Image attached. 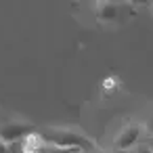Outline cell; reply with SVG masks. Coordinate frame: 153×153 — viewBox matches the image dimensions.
Listing matches in <instances>:
<instances>
[{
  "mask_svg": "<svg viewBox=\"0 0 153 153\" xmlns=\"http://www.w3.org/2000/svg\"><path fill=\"white\" fill-rule=\"evenodd\" d=\"M40 143L44 145H53V147H61V149H71V151H90L94 149V143L69 128H44L40 132H36Z\"/></svg>",
  "mask_w": 153,
  "mask_h": 153,
  "instance_id": "obj_1",
  "label": "cell"
},
{
  "mask_svg": "<svg viewBox=\"0 0 153 153\" xmlns=\"http://www.w3.org/2000/svg\"><path fill=\"white\" fill-rule=\"evenodd\" d=\"M38 128L32 126V124H25V122H7L0 126V143L4 145H11V143H17V140H25L27 136L36 134Z\"/></svg>",
  "mask_w": 153,
  "mask_h": 153,
  "instance_id": "obj_2",
  "label": "cell"
},
{
  "mask_svg": "<svg viewBox=\"0 0 153 153\" xmlns=\"http://www.w3.org/2000/svg\"><path fill=\"white\" fill-rule=\"evenodd\" d=\"M140 134H143V128L140 126H126L120 134H117V138H115V143H113V147L120 151H126V149H132V147H136V143H138V138H140Z\"/></svg>",
  "mask_w": 153,
  "mask_h": 153,
  "instance_id": "obj_3",
  "label": "cell"
},
{
  "mask_svg": "<svg viewBox=\"0 0 153 153\" xmlns=\"http://www.w3.org/2000/svg\"><path fill=\"white\" fill-rule=\"evenodd\" d=\"M124 7L115 4V2H101L99 4V19L101 21H115L117 17H122Z\"/></svg>",
  "mask_w": 153,
  "mask_h": 153,
  "instance_id": "obj_4",
  "label": "cell"
},
{
  "mask_svg": "<svg viewBox=\"0 0 153 153\" xmlns=\"http://www.w3.org/2000/svg\"><path fill=\"white\" fill-rule=\"evenodd\" d=\"M36 153H76L71 149H61V147H53V145H44L40 143V147L36 149Z\"/></svg>",
  "mask_w": 153,
  "mask_h": 153,
  "instance_id": "obj_5",
  "label": "cell"
},
{
  "mask_svg": "<svg viewBox=\"0 0 153 153\" xmlns=\"http://www.w3.org/2000/svg\"><path fill=\"white\" fill-rule=\"evenodd\" d=\"M143 132H147V134L153 136V115L147 117V122H145V126H143Z\"/></svg>",
  "mask_w": 153,
  "mask_h": 153,
  "instance_id": "obj_6",
  "label": "cell"
},
{
  "mask_svg": "<svg viewBox=\"0 0 153 153\" xmlns=\"http://www.w3.org/2000/svg\"><path fill=\"white\" fill-rule=\"evenodd\" d=\"M132 149H134L132 153H151V149H149V147H147L145 143H140L138 147H132Z\"/></svg>",
  "mask_w": 153,
  "mask_h": 153,
  "instance_id": "obj_7",
  "label": "cell"
},
{
  "mask_svg": "<svg viewBox=\"0 0 153 153\" xmlns=\"http://www.w3.org/2000/svg\"><path fill=\"white\" fill-rule=\"evenodd\" d=\"M145 145H147V147H149V149H151V153H153V136H151V138H149V140H147V143H145Z\"/></svg>",
  "mask_w": 153,
  "mask_h": 153,
  "instance_id": "obj_8",
  "label": "cell"
},
{
  "mask_svg": "<svg viewBox=\"0 0 153 153\" xmlns=\"http://www.w3.org/2000/svg\"><path fill=\"white\" fill-rule=\"evenodd\" d=\"M80 153H101V151H99V149L94 147V149H90V151H80Z\"/></svg>",
  "mask_w": 153,
  "mask_h": 153,
  "instance_id": "obj_9",
  "label": "cell"
},
{
  "mask_svg": "<svg viewBox=\"0 0 153 153\" xmlns=\"http://www.w3.org/2000/svg\"><path fill=\"white\" fill-rule=\"evenodd\" d=\"M76 153H80V151H76Z\"/></svg>",
  "mask_w": 153,
  "mask_h": 153,
  "instance_id": "obj_10",
  "label": "cell"
}]
</instances>
